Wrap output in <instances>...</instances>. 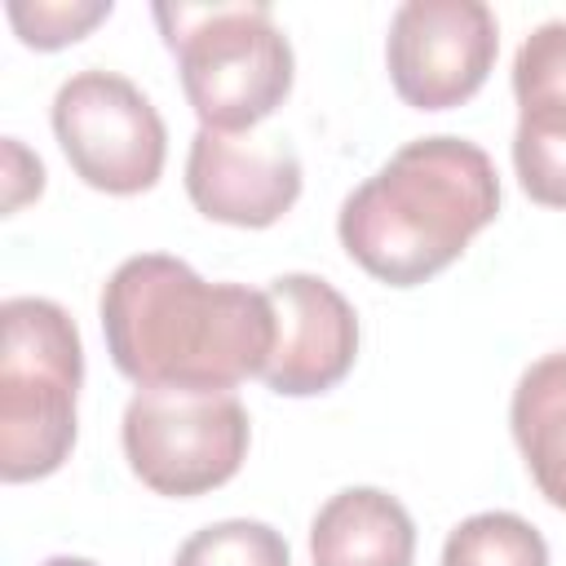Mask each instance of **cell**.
Instances as JSON below:
<instances>
[{
    "label": "cell",
    "instance_id": "obj_1",
    "mask_svg": "<svg viewBox=\"0 0 566 566\" xmlns=\"http://www.w3.org/2000/svg\"><path fill=\"white\" fill-rule=\"evenodd\" d=\"M111 363L137 385L234 389L274 354V305L243 283H208L181 256L137 252L102 283Z\"/></svg>",
    "mask_w": 566,
    "mask_h": 566
},
{
    "label": "cell",
    "instance_id": "obj_2",
    "mask_svg": "<svg viewBox=\"0 0 566 566\" xmlns=\"http://www.w3.org/2000/svg\"><path fill=\"white\" fill-rule=\"evenodd\" d=\"M500 212L491 155L455 133L398 146L340 203L336 234L349 261L389 287L442 274Z\"/></svg>",
    "mask_w": 566,
    "mask_h": 566
},
{
    "label": "cell",
    "instance_id": "obj_3",
    "mask_svg": "<svg viewBox=\"0 0 566 566\" xmlns=\"http://www.w3.org/2000/svg\"><path fill=\"white\" fill-rule=\"evenodd\" d=\"M181 93L212 133H252L292 93L296 57L261 0L239 4H155Z\"/></svg>",
    "mask_w": 566,
    "mask_h": 566
},
{
    "label": "cell",
    "instance_id": "obj_4",
    "mask_svg": "<svg viewBox=\"0 0 566 566\" xmlns=\"http://www.w3.org/2000/svg\"><path fill=\"white\" fill-rule=\"evenodd\" d=\"M84 345L75 318L49 296L0 305V478L35 482L66 464L75 447V398Z\"/></svg>",
    "mask_w": 566,
    "mask_h": 566
},
{
    "label": "cell",
    "instance_id": "obj_5",
    "mask_svg": "<svg viewBox=\"0 0 566 566\" xmlns=\"http://www.w3.org/2000/svg\"><path fill=\"white\" fill-rule=\"evenodd\" d=\"M119 442L142 486L155 495L195 500L239 473L252 442V420L234 389L146 385L124 407Z\"/></svg>",
    "mask_w": 566,
    "mask_h": 566
},
{
    "label": "cell",
    "instance_id": "obj_6",
    "mask_svg": "<svg viewBox=\"0 0 566 566\" xmlns=\"http://www.w3.org/2000/svg\"><path fill=\"white\" fill-rule=\"evenodd\" d=\"M53 137L75 177L102 195H142L168 159V128L155 102L119 71L84 66L53 93Z\"/></svg>",
    "mask_w": 566,
    "mask_h": 566
},
{
    "label": "cell",
    "instance_id": "obj_7",
    "mask_svg": "<svg viewBox=\"0 0 566 566\" xmlns=\"http://www.w3.org/2000/svg\"><path fill=\"white\" fill-rule=\"evenodd\" d=\"M500 53V22L482 0H407L389 18L385 66L394 93L416 111L469 102Z\"/></svg>",
    "mask_w": 566,
    "mask_h": 566
},
{
    "label": "cell",
    "instance_id": "obj_8",
    "mask_svg": "<svg viewBox=\"0 0 566 566\" xmlns=\"http://www.w3.org/2000/svg\"><path fill=\"white\" fill-rule=\"evenodd\" d=\"M301 155L279 133L199 128L186 150V195L221 226L265 230L301 199Z\"/></svg>",
    "mask_w": 566,
    "mask_h": 566
},
{
    "label": "cell",
    "instance_id": "obj_9",
    "mask_svg": "<svg viewBox=\"0 0 566 566\" xmlns=\"http://www.w3.org/2000/svg\"><path fill=\"white\" fill-rule=\"evenodd\" d=\"M274 305V354L261 380L283 398L336 389L358 358V314L318 274L292 270L265 287Z\"/></svg>",
    "mask_w": 566,
    "mask_h": 566
},
{
    "label": "cell",
    "instance_id": "obj_10",
    "mask_svg": "<svg viewBox=\"0 0 566 566\" xmlns=\"http://www.w3.org/2000/svg\"><path fill=\"white\" fill-rule=\"evenodd\" d=\"M416 522L380 486H345L310 522L314 566H411Z\"/></svg>",
    "mask_w": 566,
    "mask_h": 566
},
{
    "label": "cell",
    "instance_id": "obj_11",
    "mask_svg": "<svg viewBox=\"0 0 566 566\" xmlns=\"http://www.w3.org/2000/svg\"><path fill=\"white\" fill-rule=\"evenodd\" d=\"M509 429L535 491L566 513V349L535 358L517 376Z\"/></svg>",
    "mask_w": 566,
    "mask_h": 566
},
{
    "label": "cell",
    "instance_id": "obj_12",
    "mask_svg": "<svg viewBox=\"0 0 566 566\" xmlns=\"http://www.w3.org/2000/svg\"><path fill=\"white\" fill-rule=\"evenodd\" d=\"M442 566H548V544L526 517L491 509L451 526Z\"/></svg>",
    "mask_w": 566,
    "mask_h": 566
},
{
    "label": "cell",
    "instance_id": "obj_13",
    "mask_svg": "<svg viewBox=\"0 0 566 566\" xmlns=\"http://www.w3.org/2000/svg\"><path fill=\"white\" fill-rule=\"evenodd\" d=\"M172 566H292L287 539L256 517H226L203 531H195Z\"/></svg>",
    "mask_w": 566,
    "mask_h": 566
},
{
    "label": "cell",
    "instance_id": "obj_14",
    "mask_svg": "<svg viewBox=\"0 0 566 566\" xmlns=\"http://www.w3.org/2000/svg\"><path fill=\"white\" fill-rule=\"evenodd\" d=\"M513 97L517 115H566V18L539 22L513 57Z\"/></svg>",
    "mask_w": 566,
    "mask_h": 566
},
{
    "label": "cell",
    "instance_id": "obj_15",
    "mask_svg": "<svg viewBox=\"0 0 566 566\" xmlns=\"http://www.w3.org/2000/svg\"><path fill=\"white\" fill-rule=\"evenodd\" d=\"M513 168L535 203L566 208V115H517Z\"/></svg>",
    "mask_w": 566,
    "mask_h": 566
},
{
    "label": "cell",
    "instance_id": "obj_16",
    "mask_svg": "<svg viewBox=\"0 0 566 566\" xmlns=\"http://www.w3.org/2000/svg\"><path fill=\"white\" fill-rule=\"evenodd\" d=\"M111 0H9L4 13L22 44L31 49H66L84 40L97 22L111 18Z\"/></svg>",
    "mask_w": 566,
    "mask_h": 566
},
{
    "label": "cell",
    "instance_id": "obj_17",
    "mask_svg": "<svg viewBox=\"0 0 566 566\" xmlns=\"http://www.w3.org/2000/svg\"><path fill=\"white\" fill-rule=\"evenodd\" d=\"M0 186H4V212H18L27 199H35L44 190V164L40 155H31L18 137L0 142Z\"/></svg>",
    "mask_w": 566,
    "mask_h": 566
},
{
    "label": "cell",
    "instance_id": "obj_18",
    "mask_svg": "<svg viewBox=\"0 0 566 566\" xmlns=\"http://www.w3.org/2000/svg\"><path fill=\"white\" fill-rule=\"evenodd\" d=\"M40 566H97V562H88V557H71V553H57V557H44Z\"/></svg>",
    "mask_w": 566,
    "mask_h": 566
}]
</instances>
